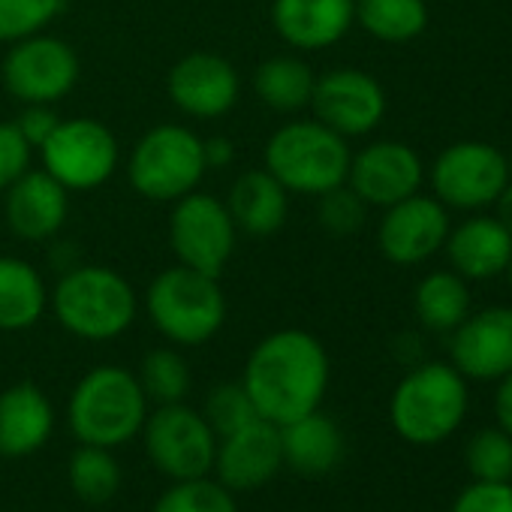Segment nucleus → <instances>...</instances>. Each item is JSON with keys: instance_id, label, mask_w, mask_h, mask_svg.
Here are the masks:
<instances>
[{"instance_id": "7", "label": "nucleus", "mask_w": 512, "mask_h": 512, "mask_svg": "<svg viewBox=\"0 0 512 512\" xmlns=\"http://www.w3.org/2000/svg\"><path fill=\"white\" fill-rule=\"evenodd\" d=\"M208 175L202 136L184 124H157L136 139L127 157V181L148 202H178Z\"/></svg>"}, {"instance_id": "26", "label": "nucleus", "mask_w": 512, "mask_h": 512, "mask_svg": "<svg viewBox=\"0 0 512 512\" xmlns=\"http://www.w3.org/2000/svg\"><path fill=\"white\" fill-rule=\"evenodd\" d=\"M317 73L299 55H275L266 58L253 73V94L266 109L278 115H296L311 109Z\"/></svg>"}, {"instance_id": "10", "label": "nucleus", "mask_w": 512, "mask_h": 512, "mask_svg": "<svg viewBox=\"0 0 512 512\" xmlns=\"http://www.w3.org/2000/svg\"><path fill=\"white\" fill-rule=\"evenodd\" d=\"M142 440L151 464L169 479H196L211 476L217 455V434L205 422L202 410L178 404H160L148 413L142 425Z\"/></svg>"}, {"instance_id": "18", "label": "nucleus", "mask_w": 512, "mask_h": 512, "mask_svg": "<svg viewBox=\"0 0 512 512\" xmlns=\"http://www.w3.org/2000/svg\"><path fill=\"white\" fill-rule=\"evenodd\" d=\"M449 335V359L464 380L497 383L512 371V305L467 314Z\"/></svg>"}, {"instance_id": "41", "label": "nucleus", "mask_w": 512, "mask_h": 512, "mask_svg": "<svg viewBox=\"0 0 512 512\" xmlns=\"http://www.w3.org/2000/svg\"><path fill=\"white\" fill-rule=\"evenodd\" d=\"M494 205H497V214H494V217H497V220L506 226V232L512 235V181L500 190V196L494 199Z\"/></svg>"}, {"instance_id": "36", "label": "nucleus", "mask_w": 512, "mask_h": 512, "mask_svg": "<svg viewBox=\"0 0 512 512\" xmlns=\"http://www.w3.org/2000/svg\"><path fill=\"white\" fill-rule=\"evenodd\" d=\"M452 512H512V482L473 479L455 497Z\"/></svg>"}, {"instance_id": "12", "label": "nucleus", "mask_w": 512, "mask_h": 512, "mask_svg": "<svg viewBox=\"0 0 512 512\" xmlns=\"http://www.w3.org/2000/svg\"><path fill=\"white\" fill-rule=\"evenodd\" d=\"M509 184V160L500 148L467 139L437 154L431 166V190L446 208H485L494 205L500 190Z\"/></svg>"}, {"instance_id": "20", "label": "nucleus", "mask_w": 512, "mask_h": 512, "mask_svg": "<svg viewBox=\"0 0 512 512\" xmlns=\"http://www.w3.org/2000/svg\"><path fill=\"white\" fill-rule=\"evenodd\" d=\"M356 22V0H275L272 25L299 52H320L341 43Z\"/></svg>"}, {"instance_id": "14", "label": "nucleus", "mask_w": 512, "mask_h": 512, "mask_svg": "<svg viewBox=\"0 0 512 512\" xmlns=\"http://www.w3.org/2000/svg\"><path fill=\"white\" fill-rule=\"evenodd\" d=\"M166 94L172 106L196 121H217L238 106L241 76L217 52H187L166 76Z\"/></svg>"}, {"instance_id": "40", "label": "nucleus", "mask_w": 512, "mask_h": 512, "mask_svg": "<svg viewBox=\"0 0 512 512\" xmlns=\"http://www.w3.org/2000/svg\"><path fill=\"white\" fill-rule=\"evenodd\" d=\"M494 419L497 428H503L506 434H512V371L506 377L497 380V392H494Z\"/></svg>"}, {"instance_id": "39", "label": "nucleus", "mask_w": 512, "mask_h": 512, "mask_svg": "<svg viewBox=\"0 0 512 512\" xmlns=\"http://www.w3.org/2000/svg\"><path fill=\"white\" fill-rule=\"evenodd\" d=\"M202 151H205V166L208 169H226L235 160V145L226 136H208V139H202Z\"/></svg>"}, {"instance_id": "25", "label": "nucleus", "mask_w": 512, "mask_h": 512, "mask_svg": "<svg viewBox=\"0 0 512 512\" xmlns=\"http://www.w3.org/2000/svg\"><path fill=\"white\" fill-rule=\"evenodd\" d=\"M49 311V287L22 256H0V332H28Z\"/></svg>"}, {"instance_id": "37", "label": "nucleus", "mask_w": 512, "mask_h": 512, "mask_svg": "<svg viewBox=\"0 0 512 512\" xmlns=\"http://www.w3.org/2000/svg\"><path fill=\"white\" fill-rule=\"evenodd\" d=\"M31 154L34 148L25 142L19 127L13 121H0V193L31 169Z\"/></svg>"}, {"instance_id": "6", "label": "nucleus", "mask_w": 512, "mask_h": 512, "mask_svg": "<svg viewBox=\"0 0 512 512\" xmlns=\"http://www.w3.org/2000/svg\"><path fill=\"white\" fill-rule=\"evenodd\" d=\"M350 145L317 118H296L278 127L263 151L266 169L299 196H323L347 184Z\"/></svg>"}, {"instance_id": "24", "label": "nucleus", "mask_w": 512, "mask_h": 512, "mask_svg": "<svg viewBox=\"0 0 512 512\" xmlns=\"http://www.w3.org/2000/svg\"><path fill=\"white\" fill-rule=\"evenodd\" d=\"M278 428H281L284 464L293 467L299 476L320 479L329 476L344 461V449H347L344 431L323 410L305 413Z\"/></svg>"}, {"instance_id": "30", "label": "nucleus", "mask_w": 512, "mask_h": 512, "mask_svg": "<svg viewBox=\"0 0 512 512\" xmlns=\"http://www.w3.org/2000/svg\"><path fill=\"white\" fill-rule=\"evenodd\" d=\"M145 395L151 404H178L190 395L193 374L187 359L178 353V347H154L142 356L139 371H136Z\"/></svg>"}, {"instance_id": "29", "label": "nucleus", "mask_w": 512, "mask_h": 512, "mask_svg": "<svg viewBox=\"0 0 512 512\" xmlns=\"http://www.w3.org/2000/svg\"><path fill=\"white\" fill-rule=\"evenodd\" d=\"M67 479H70L73 494L82 503L103 506L121 491L124 470H121L118 458L112 455V449L79 443V449L67 461Z\"/></svg>"}, {"instance_id": "5", "label": "nucleus", "mask_w": 512, "mask_h": 512, "mask_svg": "<svg viewBox=\"0 0 512 512\" xmlns=\"http://www.w3.org/2000/svg\"><path fill=\"white\" fill-rule=\"evenodd\" d=\"M145 311L172 347H202L226 323V296L220 278L175 263L148 284Z\"/></svg>"}, {"instance_id": "22", "label": "nucleus", "mask_w": 512, "mask_h": 512, "mask_svg": "<svg viewBox=\"0 0 512 512\" xmlns=\"http://www.w3.org/2000/svg\"><path fill=\"white\" fill-rule=\"evenodd\" d=\"M449 266L464 281H491L509 269L512 235L497 217H470L449 229L443 244Z\"/></svg>"}, {"instance_id": "28", "label": "nucleus", "mask_w": 512, "mask_h": 512, "mask_svg": "<svg viewBox=\"0 0 512 512\" xmlns=\"http://www.w3.org/2000/svg\"><path fill=\"white\" fill-rule=\"evenodd\" d=\"M356 22L380 43H410L428 28L425 0H356Z\"/></svg>"}, {"instance_id": "31", "label": "nucleus", "mask_w": 512, "mask_h": 512, "mask_svg": "<svg viewBox=\"0 0 512 512\" xmlns=\"http://www.w3.org/2000/svg\"><path fill=\"white\" fill-rule=\"evenodd\" d=\"M154 512H238V503L223 482L211 476H196L172 482L157 497Z\"/></svg>"}, {"instance_id": "34", "label": "nucleus", "mask_w": 512, "mask_h": 512, "mask_svg": "<svg viewBox=\"0 0 512 512\" xmlns=\"http://www.w3.org/2000/svg\"><path fill=\"white\" fill-rule=\"evenodd\" d=\"M202 416L205 422L211 425V431L220 437L238 431L241 425L253 422V419H260L256 416V407L250 401V395L244 392L241 383H220L208 392L205 398V407H202Z\"/></svg>"}, {"instance_id": "15", "label": "nucleus", "mask_w": 512, "mask_h": 512, "mask_svg": "<svg viewBox=\"0 0 512 512\" xmlns=\"http://www.w3.org/2000/svg\"><path fill=\"white\" fill-rule=\"evenodd\" d=\"M449 211L437 196L413 193L389 208H383L377 226L380 253L395 266H419L437 250H443L449 235Z\"/></svg>"}, {"instance_id": "27", "label": "nucleus", "mask_w": 512, "mask_h": 512, "mask_svg": "<svg viewBox=\"0 0 512 512\" xmlns=\"http://www.w3.org/2000/svg\"><path fill=\"white\" fill-rule=\"evenodd\" d=\"M413 311L419 323L431 332H452L470 314L467 281L455 272H431L416 284Z\"/></svg>"}, {"instance_id": "23", "label": "nucleus", "mask_w": 512, "mask_h": 512, "mask_svg": "<svg viewBox=\"0 0 512 512\" xmlns=\"http://www.w3.org/2000/svg\"><path fill=\"white\" fill-rule=\"evenodd\" d=\"M290 190L263 166L241 172L226 196V211L238 232L253 238H269L287 226Z\"/></svg>"}, {"instance_id": "13", "label": "nucleus", "mask_w": 512, "mask_h": 512, "mask_svg": "<svg viewBox=\"0 0 512 512\" xmlns=\"http://www.w3.org/2000/svg\"><path fill=\"white\" fill-rule=\"evenodd\" d=\"M386 91L383 85L356 67H338L317 76L311 112L320 124L341 133L344 139L368 136L386 118Z\"/></svg>"}, {"instance_id": "1", "label": "nucleus", "mask_w": 512, "mask_h": 512, "mask_svg": "<svg viewBox=\"0 0 512 512\" xmlns=\"http://www.w3.org/2000/svg\"><path fill=\"white\" fill-rule=\"evenodd\" d=\"M329 377V353L317 335L305 329H278L250 350L241 386L250 395L256 416L287 425L320 410Z\"/></svg>"}, {"instance_id": "35", "label": "nucleus", "mask_w": 512, "mask_h": 512, "mask_svg": "<svg viewBox=\"0 0 512 512\" xmlns=\"http://www.w3.org/2000/svg\"><path fill=\"white\" fill-rule=\"evenodd\" d=\"M317 199H320L317 202V220L329 235L344 238V235H353V232H359L365 226L368 205L347 184H341V187H335V190H329V193H323Z\"/></svg>"}, {"instance_id": "21", "label": "nucleus", "mask_w": 512, "mask_h": 512, "mask_svg": "<svg viewBox=\"0 0 512 512\" xmlns=\"http://www.w3.org/2000/svg\"><path fill=\"white\" fill-rule=\"evenodd\" d=\"M55 434V407L37 383H16L0 392V455L31 458Z\"/></svg>"}, {"instance_id": "8", "label": "nucleus", "mask_w": 512, "mask_h": 512, "mask_svg": "<svg viewBox=\"0 0 512 512\" xmlns=\"http://www.w3.org/2000/svg\"><path fill=\"white\" fill-rule=\"evenodd\" d=\"M43 169L70 193H88L109 184L121 166L115 133L97 118H61L55 133L37 148Z\"/></svg>"}, {"instance_id": "38", "label": "nucleus", "mask_w": 512, "mask_h": 512, "mask_svg": "<svg viewBox=\"0 0 512 512\" xmlns=\"http://www.w3.org/2000/svg\"><path fill=\"white\" fill-rule=\"evenodd\" d=\"M13 124L19 127L25 142L37 151L55 133V127L61 124V115L49 103H28V106H22V112H19V118Z\"/></svg>"}, {"instance_id": "32", "label": "nucleus", "mask_w": 512, "mask_h": 512, "mask_svg": "<svg viewBox=\"0 0 512 512\" xmlns=\"http://www.w3.org/2000/svg\"><path fill=\"white\" fill-rule=\"evenodd\" d=\"M464 464L473 479L512 482V434L503 428H482L464 446Z\"/></svg>"}, {"instance_id": "11", "label": "nucleus", "mask_w": 512, "mask_h": 512, "mask_svg": "<svg viewBox=\"0 0 512 512\" xmlns=\"http://www.w3.org/2000/svg\"><path fill=\"white\" fill-rule=\"evenodd\" d=\"M79 73L82 64L76 49L67 40L46 31L13 43L10 52L4 55V64H0L4 88L22 106L28 103L55 106L76 88Z\"/></svg>"}, {"instance_id": "3", "label": "nucleus", "mask_w": 512, "mask_h": 512, "mask_svg": "<svg viewBox=\"0 0 512 512\" xmlns=\"http://www.w3.org/2000/svg\"><path fill=\"white\" fill-rule=\"evenodd\" d=\"M148 395L136 377L121 365L91 368L70 392L67 425L79 443L118 449L142 434L148 419Z\"/></svg>"}, {"instance_id": "9", "label": "nucleus", "mask_w": 512, "mask_h": 512, "mask_svg": "<svg viewBox=\"0 0 512 512\" xmlns=\"http://www.w3.org/2000/svg\"><path fill=\"white\" fill-rule=\"evenodd\" d=\"M238 229L226 211V202L193 190L172 202L169 211V247L175 263L220 278L235 253Z\"/></svg>"}, {"instance_id": "17", "label": "nucleus", "mask_w": 512, "mask_h": 512, "mask_svg": "<svg viewBox=\"0 0 512 512\" xmlns=\"http://www.w3.org/2000/svg\"><path fill=\"white\" fill-rule=\"evenodd\" d=\"M284 467L281 428L269 419H253L238 431L217 440L214 479L223 482L232 494L269 485Z\"/></svg>"}, {"instance_id": "2", "label": "nucleus", "mask_w": 512, "mask_h": 512, "mask_svg": "<svg viewBox=\"0 0 512 512\" xmlns=\"http://www.w3.org/2000/svg\"><path fill=\"white\" fill-rule=\"evenodd\" d=\"M49 308L64 332L79 341L103 344L130 332L139 317V296L121 272L76 263L58 278L49 293Z\"/></svg>"}, {"instance_id": "4", "label": "nucleus", "mask_w": 512, "mask_h": 512, "mask_svg": "<svg viewBox=\"0 0 512 512\" xmlns=\"http://www.w3.org/2000/svg\"><path fill=\"white\" fill-rule=\"evenodd\" d=\"M467 380L452 362H425L401 377L389 398L395 434L413 446H437L452 437L467 416Z\"/></svg>"}, {"instance_id": "19", "label": "nucleus", "mask_w": 512, "mask_h": 512, "mask_svg": "<svg viewBox=\"0 0 512 512\" xmlns=\"http://www.w3.org/2000/svg\"><path fill=\"white\" fill-rule=\"evenodd\" d=\"M4 217L22 241H52L67 226L70 190L58 184L46 169H28L4 190Z\"/></svg>"}, {"instance_id": "16", "label": "nucleus", "mask_w": 512, "mask_h": 512, "mask_svg": "<svg viewBox=\"0 0 512 512\" xmlns=\"http://www.w3.org/2000/svg\"><path fill=\"white\" fill-rule=\"evenodd\" d=\"M425 181L422 157L395 139H380L365 145L350 157L347 187L371 208H389L413 193H419Z\"/></svg>"}, {"instance_id": "42", "label": "nucleus", "mask_w": 512, "mask_h": 512, "mask_svg": "<svg viewBox=\"0 0 512 512\" xmlns=\"http://www.w3.org/2000/svg\"><path fill=\"white\" fill-rule=\"evenodd\" d=\"M506 278H509V290H512V260H509V269H506Z\"/></svg>"}, {"instance_id": "33", "label": "nucleus", "mask_w": 512, "mask_h": 512, "mask_svg": "<svg viewBox=\"0 0 512 512\" xmlns=\"http://www.w3.org/2000/svg\"><path fill=\"white\" fill-rule=\"evenodd\" d=\"M64 13V0H0V43L43 34Z\"/></svg>"}]
</instances>
